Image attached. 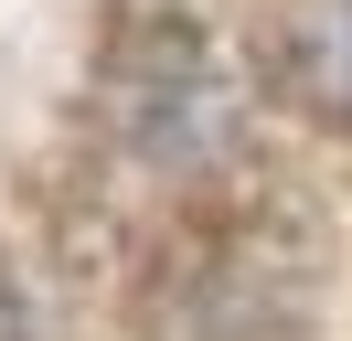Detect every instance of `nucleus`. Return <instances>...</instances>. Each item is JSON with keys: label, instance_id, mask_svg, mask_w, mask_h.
I'll return each mask as SVG.
<instances>
[{"label": "nucleus", "instance_id": "obj_3", "mask_svg": "<svg viewBox=\"0 0 352 341\" xmlns=\"http://www.w3.org/2000/svg\"><path fill=\"white\" fill-rule=\"evenodd\" d=\"M267 64H278V85L309 107V118L352 128V0H288Z\"/></svg>", "mask_w": 352, "mask_h": 341}, {"label": "nucleus", "instance_id": "obj_2", "mask_svg": "<svg viewBox=\"0 0 352 341\" xmlns=\"http://www.w3.org/2000/svg\"><path fill=\"white\" fill-rule=\"evenodd\" d=\"M299 288L278 277V256L256 234H214V245H182L171 267L139 298V341H278Z\"/></svg>", "mask_w": 352, "mask_h": 341}, {"label": "nucleus", "instance_id": "obj_1", "mask_svg": "<svg viewBox=\"0 0 352 341\" xmlns=\"http://www.w3.org/2000/svg\"><path fill=\"white\" fill-rule=\"evenodd\" d=\"M96 107H107L118 149L150 170H203L235 149V118H245V85L235 64H224V43L203 32V21H129V32L107 43V75H96Z\"/></svg>", "mask_w": 352, "mask_h": 341}, {"label": "nucleus", "instance_id": "obj_4", "mask_svg": "<svg viewBox=\"0 0 352 341\" xmlns=\"http://www.w3.org/2000/svg\"><path fill=\"white\" fill-rule=\"evenodd\" d=\"M0 341H43V331H32V298H22V277H11V267H0Z\"/></svg>", "mask_w": 352, "mask_h": 341}]
</instances>
